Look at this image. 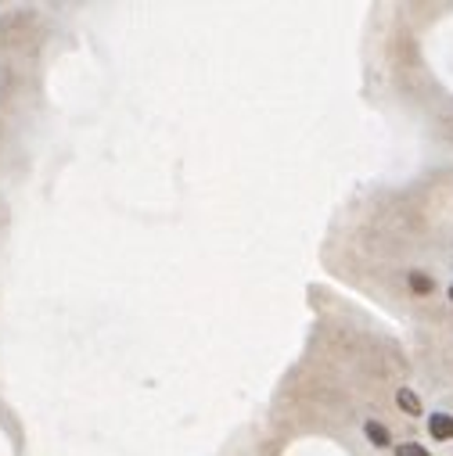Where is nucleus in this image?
Returning a JSON list of instances; mask_svg holds the SVG:
<instances>
[{
    "label": "nucleus",
    "mask_w": 453,
    "mask_h": 456,
    "mask_svg": "<svg viewBox=\"0 0 453 456\" xmlns=\"http://www.w3.org/2000/svg\"><path fill=\"white\" fill-rule=\"evenodd\" d=\"M368 438H371L375 445H389V431H385L382 424H375V420L368 424Z\"/></svg>",
    "instance_id": "nucleus-3"
},
{
    "label": "nucleus",
    "mask_w": 453,
    "mask_h": 456,
    "mask_svg": "<svg viewBox=\"0 0 453 456\" xmlns=\"http://www.w3.org/2000/svg\"><path fill=\"white\" fill-rule=\"evenodd\" d=\"M396 456H428V452H425L421 445H414V442H407V445H400V449H396Z\"/></svg>",
    "instance_id": "nucleus-5"
},
{
    "label": "nucleus",
    "mask_w": 453,
    "mask_h": 456,
    "mask_svg": "<svg viewBox=\"0 0 453 456\" xmlns=\"http://www.w3.org/2000/svg\"><path fill=\"white\" fill-rule=\"evenodd\" d=\"M396 399H400V406H403L407 413H414V417L421 413V403H417V396H414L410 388H400V396H396Z\"/></svg>",
    "instance_id": "nucleus-2"
},
{
    "label": "nucleus",
    "mask_w": 453,
    "mask_h": 456,
    "mask_svg": "<svg viewBox=\"0 0 453 456\" xmlns=\"http://www.w3.org/2000/svg\"><path fill=\"white\" fill-rule=\"evenodd\" d=\"M449 299H453V288H449Z\"/></svg>",
    "instance_id": "nucleus-6"
},
{
    "label": "nucleus",
    "mask_w": 453,
    "mask_h": 456,
    "mask_svg": "<svg viewBox=\"0 0 453 456\" xmlns=\"http://www.w3.org/2000/svg\"><path fill=\"white\" fill-rule=\"evenodd\" d=\"M428 431L442 442V438H453V417L449 413H435L432 420H428Z\"/></svg>",
    "instance_id": "nucleus-1"
},
{
    "label": "nucleus",
    "mask_w": 453,
    "mask_h": 456,
    "mask_svg": "<svg viewBox=\"0 0 453 456\" xmlns=\"http://www.w3.org/2000/svg\"><path fill=\"white\" fill-rule=\"evenodd\" d=\"M410 288H414L417 295H425V292H432V281L425 277V273H414V277H410Z\"/></svg>",
    "instance_id": "nucleus-4"
}]
</instances>
